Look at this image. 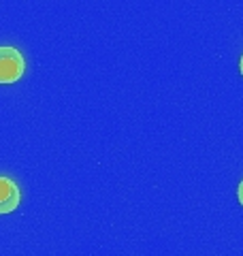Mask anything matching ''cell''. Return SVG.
<instances>
[{
    "mask_svg": "<svg viewBox=\"0 0 243 256\" xmlns=\"http://www.w3.org/2000/svg\"><path fill=\"white\" fill-rule=\"evenodd\" d=\"M26 70V60L20 50L0 45V84H15Z\"/></svg>",
    "mask_w": 243,
    "mask_h": 256,
    "instance_id": "obj_1",
    "label": "cell"
},
{
    "mask_svg": "<svg viewBox=\"0 0 243 256\" xmlns=\"http://www.w3.org/2000/svg\"><path fill=\"white\" fill-rule=\"evenodd\" d=\"M20 188H18V184H15L13 180L9 178H2L0 175V216L2 214H11L18 210V205H20Z\"/></svg>",
    "mask_w": 243,
    "mask_h": 256,
    "instance_id": "obj_2",
    "label": "cell"
},
{
    "mask_svg": "<svg viewBox=\"0 0 243 256\" xmlns=\"http://www.w3.org/2000/svg\"><path fill=\"white\" fill-rule=\"evenodd\" d=\"M237 196H239V203L243 205V180H241V184H239V190H237Z\"/></svg>",
    "mask_w": 243,
    "mask_h": 256,
    "instance_id": "obj_3",
    "label": "cell"
},
{
    "mask_svg": "<svg viewBox=\"0 0 243 256\" xmlns=\"http://www.w3.org/2000/svg\"><path fill=\"white\" fill-rule=\"evenodd\" d=\"M239 68H241V75H243V56H241V60H239Z\"/></svg>",
    "mask_w": 243,
    "mask_h": 256,
    "instance_id": "obj_4",
    "label": "cell"
}]
</instances>
